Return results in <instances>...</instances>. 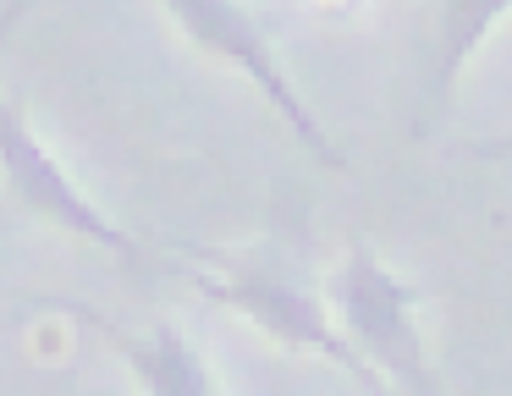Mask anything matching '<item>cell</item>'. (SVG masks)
Instances as JSON below:
<instances>
[{
  "instance_id": "obj_1",
  "label": "cell",
  "mask_w": 512,
  "mask_h": 396,
  "mask_svg": "<svg viewBox=\"0 0 512 396\" xmlns=\"http://www.w3.org/2000/svg\"><path fill=\"white\" fill-rule=\"evenodd\" d=\"M419 303H424L419 286H408L397 270H386L369 237H353L347 264L331 281L336 319H342V330L358 341V352H364L397 391L435 396L441 391V374L430 369L424 336H419V325H413V308Z\"/></svg>"
},
{
  "instance_id": "obj_2",
  "label": "cell",
  "mask_w": 512,
  "mask_h": 396,
  "mask_svg": "<svg viewBox=\"0 0 512 396\" xmlns=\"http://www.w3.org/2000/svg\"><path fill=\"white\" fill-rule=\"evenodd\" d=\"M199 292L215 303L237 308L254 330H265L270 341L292 352H314V358H331L342 374H353L364 391H380L375 363L358 352V341L342 330V319L325 314V303H314L303 286H292V275L276 259H243L226 264L221 275H199Z\"/></svg>"
},
{
  "instance_id": "obj_3",
  "label": "cell",
  "mask_w": 512,
  "mask_h": 396,
  "mask_svg": "<svg viewBox=\"0 0 512 396\" xmlns=\"http://www.w3.org/2000/svg\"><path fill=\"white\" fill-rule=\"evenodd\" d=\"M166 11L177 17V28L188 33V39L199 44L204 55L237 66V72H243L248 83H254L259 94L270 99V110L287 121L292 138H298L303 149H309L314 160L325 165V171H342V165H347L342 149H336L331 132L320 127V116H314V110L298 99V88L287 83L276 50L265 44V28H259V17L243 6V0H166Z\"/></svg>"
},
{
  "instance_id": "obj_4",
  "label": "cell",
  "mask_w": 512,
  "mask_h": 396,
  "mask_svg": "<svg viewBox=\"0 0 512 396\" xmlns=\"http://www.w3.org/2000/svg\"><path fill=\"white\" fill-rule=\"evenodd\" d=\"M0 154H6V187H12V198L28 209V215H39L45 226H56V231H72V237L94 242V248H105V253H116L122 264H144L138 237H127V231L116 226V220L105 215V209L94 204L67 171H61V160L45 149V138L28 127V116L17 105L6 110Z\"/></svg>"
},
{
  "instance_id": "obj_5",
  "label": "cell",
  "mask_w": 512,
  "mask_h": 396,
  "mask_svg": "<svg viewBox=\"0 0 512 396\" xmlns=\"http://www.w3.org/2000/svg\"><path fill=\"white\" fill-rule=\"evenodd\" d=\"M512 0H430L424 17V55H419V94L424 110L446 105L463 77V66L474 61V50L496 33V22L507 17Z\"/></svg>"
},
{
  "instance_id": "obj_6",
  "label": "cell",
  "mask_w": 512,
  "mask_h": 396,
  "mask_svg": "<svg viewBox=\"0 0 512 396\" xmlns=\"http://www.w3.org/2000/svg\"><path fill=\"white\" fill-rule=\"evenodd\" d=\"M72 314H78L83 325H94L116 352H122V363L138 374V385H144L149 396H210L215 391L204 358L193 352V341L182 336L177 325H155L149 336H122V325L89 314V308H72Z\"/></svg>"
},
{
  "instance_id": "obj_7",
  "label": "cell",
  "mask_w": 512,
  "mask_h": 396,
  "mask_svg": "<svg viewBox=\"0 0 512 396\" xmlns=\"http://www.w3.org/2000/svg\"><path fill=\"white\" fill-rule=\"evenodd\" d=\"M507 154H512V132L496 143H479V160H507Z\"/></svg>"
}]
</instances>
